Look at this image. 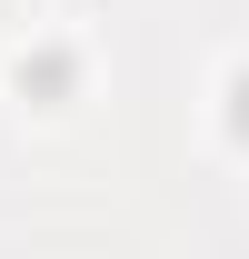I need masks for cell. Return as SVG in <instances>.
Instances as JSON below:
<instances>
[{
	"label": "cell",
	"instance_id": "1",
	"mask_svg": "<svg viewBox=\"0 0 249 259\" xmlns=\"http://www.w3.org/2000/svg\"><path fill=\"white\" fill-rule=\"evenodd\" d=\"M0 100L20 120H70L90 100V40L60 30V20H30V30L0 50Z\"/></svg>",
	"mask_w": 249,
	"mask_h": 259
},
{
	"label": "cell",
	"instance_id": "2",
	"mask_svg": "<svg viewBox=\"0 0 249 259\" xmlns=\"http://www.w3.org/2000/svg\"><path fill=\"white\" fill-rule=\"evenodd\" d=\"M210 130H219V150H229V160H249V50L210 80Z\"/></svg>",
	"mask_w": 249,
	"mask_h": 259
}]
</instances>
